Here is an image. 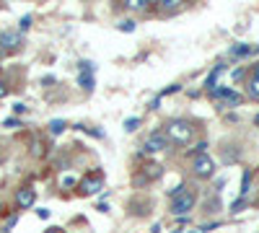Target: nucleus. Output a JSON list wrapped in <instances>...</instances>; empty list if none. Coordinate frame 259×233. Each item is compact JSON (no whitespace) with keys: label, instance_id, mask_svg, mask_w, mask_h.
Here are the masks:
<instances>
[{"label":"nucleus","instance_id":"nucleus-16","mask_svg":"<svg viewBox=\"0 0 259 233\" xmlns=\"http://www.w3.org/2000/svg\"><path fill=\"white\" fill-rule=\"evenodd\" d=\"M138 127H140V119H138V117H130V119L124 122V130H127V132H133V130H138Z\"/></svg>","mask_w":259,"mask_h":233},{"label":"nucleus","instance_id":"nucleus-4","mask_svg":"<svg viewBox=\"0 0 259 233\" xmlns=\"http://www.w3.org/2000/svg\"><path fill=\"white\" fill-rule=\"evenodd\" d=\"M158 176H161V166L148 163V166H143V168H140V174H135V184H138V187H143V184L153 181V179H158Z\"/></svg>","mask_w":259,"mask_h":233},{"label":"nucleus","instance_id":"nucleus-26","mask_svg":"<svg viewBox=\"0 0 259 233\" xmlns=\"http://www.w3.org/2000/svg\"><path fill=\"white\" fill-rule=\"evenodd\" d=\"M3 55H6V50H3V47H0V60H3Z\"/></svg>","mask_w":259,"mask_h":233},{"label":"nucleus","instance_id":"nucleus-8","mask_svg":"<svg viewBox=\"0 0 259 233\" xmlns=\"http://www.w3.org/2000/svg\"><path fill=\"white\" fill-rule=\"evenodd\" d=\"M99 189H101V176H96V174H89V176L80 181V195H85V197L96 195Z\"/></svg>","mask_w":259,"mask_h":233},{"label":"nucleus","instance_id":"nucleus-10","mask_svg":"<svg viewBox=\"0 0 259 233\" xmlns=\"http://www.w3.org/2000/svg\"><path fill=\"white\" fill-rule=\"evenodd\" d=\"M223 73H226V65H223V62H221V65H215V68H212V73H210V75H207V80H205V88H210V91H212V88H215V80H218V75H223Z\"/></svg>","mask_w":259,"mask_h":233},{"label":"nucleus","instance_id":"nucleus-23","mask_svg":"<svg viewBox=\"0 0 259 233\" xmlns=\"http://www.w3.org/2000/svg\"><path fill=\"white\" fill-rule=\"evenodd\" d=\"M18 124H21L18 119H6V127H18Z\"/></svg>","mask_w":259,"mask_h":233},{"label":"nucleus","instance_id":"nucleus-15","mask_svg":"<svg viewBox=\"0 0 259 233\" xmlns=\"http://www.w3.org/2000/svg\"><path fill=\"white\" fill-rule=\"evenodd\" d=\"M62 130H65V122H62V119H52V122H50V132H52V135H60Z\"/></svg>","mask_w":259,"mask_h":233},{"label":"nucleus","instance_id":"nucleus-17","mask_svg":"<svg viewBox=\"0 0 259 233\" xmlns=\"http://www.w3.org/2000/svg\"><path fill=\"white\" fill-rule=\"evenodd\" d=\"M249 52H251L249 44H236V47L231 50V55H236V57H239V55H249Z\"/></svg>","mask_w":259,"mask_h":233},{"label":"nucleus","instance_id":"nucleus-7","mask_svg":"<svg viewBox=\"0 0 259 233\" xmlns=\"http://www.w3.org/2000/svg\"><path fill=\"white\" fill-rule=\"evenodd\" d=\"M210 94H212V99H221L223 104H228V107H236V104L241 101V94H236L231 88H212Z\"/></svg>","mask_w":259,"mask_h":233},{"label":"nucleus","instance_id":"nucleus-19","mask_svg":"<svg viewBox=\"0 0 259 233\" xmlns=\"http://www.w3.org/2000/svg\"><path fill=\"white\" fill-rule=\"evenodd\" d=\"M244 205H246V200H244V197H239V200L233 202V207H231V210H233V213H239V210H241Z\"/></svg>","mask_w":259,"mask_h":233},{"label":"nucleus","instance_id":"nucleus-13","mask_svg":"<svg viewBox=\"0 0 259 233\" xmlns=\"http://www.w3.org/2000/svg\"><path fill=\"white\" fill-rule=\"evenodd\" d=\"M150 6V0H127V8L130 11H145Z\"/></svg>","mask_w":259,"mask_h":233},{"label":"nucleus","instance_id":"nucleus-9","mask_svg":"<svg viewBox=\"0 0 259 233\" xmlns=\"http://www.w3.org/2000/svg\"><path fill=\"white\" fill-rule=\"evenodd\" d=\"M18 44H21V34H16V31H3L0 34V47L3 50H13Z\"/></svg>","mask_w":259,"mask_h":233},{"label":"nucleus","instance_id":"nucleus-21","mask_svg":"<svg viewBox=\"0 0 259 233\" xmlns=\"http://www.w3.org/2000/svg\"><path fill=\"white\" fill-rule=\"evenodd\" d=\"M122 31H133L135 29V24H133V21H122V26H119Z\"/></svg>","mask_w":259,"mask_h":233},{"label":"nucleus","instance_id":"nucleus-18","mask_svg":"<svg viewBox=\"0 0 259 233\" xmlns=\"http://www.w3.org/2000/svg\"><path fill=\"white\" fill-rule=\"evenodd\" d=\"M249 181H251V171H244V184H241V197H246V192H249Z\"/></svg>","mask_w":259,"mask_h":233},{"label":"nucleus","instance_id":"nucleus-6","mask_svg":"<svg viewBox=\"0 0 259 233\" xmlns=\"http://www.w3.org/2000/svg\"><path fill=\"white\" fill-rule=\"evenodd\" d=\"M34 200H36V192H34L31 187H21L18 192H16V207H21V210L31 207V205H34Z\"/></svg>","mask_w":259,"mask_h":233},{"label":"nucleus","instance_id":"nucleus-1","mask_svg":"<svg viewBox=\"0 0 259 233\" xmlns=\"http://www.w3.org/2000/svg\"><path fill=\"white\" fill-rule=\"evenodd\" d=\"M163 135H166L168 143L187 145V143L194 137V124L187 122V119H171V122L163 127Z\"/></svg>","mask_w":259,"mask_h":233},{"label":"nucleus","instance_id":"nucleus-27","mask_svg":"<svg viewBox=\"0 0 259 233\" xmlns=\"http://www.w3.org/2000/svg\"><path fill=\"white\" fill-rule=\"evenodd\" d=\"M254 122H256V127H259V114H256V117H254Z\"/></svg>","mask_w":259,"mask_h":233},{"label":"nucleus","instance_id":"nucleus-12","mask_svg":"<svg viewBox=\"0 0 259 233\" xmlns=\"http://www.w3.org/2000/svg\"><path fill=\"white\" fill-rule=\"evenodd\" d=\"M166 13H174V11H179L182 8V0H161V3H158Z\"/></svg>","mask_w":259,"mask_h":233},{"label":"nucleus","instance_id":"nucleus-14","mask_svg":"<svg viewBox=\"0 0 259 233\" xmlns=\"http://www.w3.org/2000/svg\"><path fill=\"white\" fill-rule=\"evenodd\" d=\"M246 91H249V96H251V99H259V78H254V75H251Z\"/></svg>","mask_w":259,"mask_h":233},{"label":"nucleus","instance_id":"nucleus-3","mask_svg":"<svg viewBox=\"0 0 259 233\" xmlns=\"http://www.w3.org/2000/svg\"><path fill=\"white\" fill-rule=\"evenodd\" d=\"M192 207H194V195L184 189V192L177 195L174 202H171V213H174V215H187Z\"/></svg>","mask_w":259,"mask_h":233},{"label":"nucleus","instance_id":"nucleus-20","mask_svg":"<svg viewBox=\"0 0 259 233\" xmlns=\"http://www.w3.org/2000/svg\"><path fill=\"white\" fill-rule=\"evenodd\" d=\"M18 26H21V31H24V29H29V26H31V16H24V18H21V24H18Z\"/></svg>","mask_w":259,"mask_h":233},{"label":"nucleus","instance_id":"nucleus-2","mask_svg":"<svg viewBox=\"0 0 259 233\" xmlns=\"http://www.w3.org/2000/svg\"><path fill=\"white\" fill-rule=\"evenodd\" d=\"M192 174L197 176V179H210L215 174V163L207 153H200V156H194L192 161Z\"/></svg>","mask_w":259,"mask_h":233},{"label":"nucleus","instance_id":"nucleus-25","mask_svg":"<svg viewBox=\"0 0 259 233\" xmlns=\"http://www.w3.org/2000/svg\"><path fill=\"white\" fill-rule=\"evenodd\" d=\"M254 78H259V65H254Z\"/></svg>","mask_w":259,"mask_h":233},{"label":"nucleus","instance_id":"nucleus-11","mask_svg":"<svg viewBox=\"0 0 259 233\" xmlns=\"http://www.w3.org/2000/svg\"><path fill=\"white\" fill-rule=\"evenodd\" d=\"M78 83H80L83 91H94V75H91V70H80Z\"/></svg>","mask_w":259,"mask_h":233},{"label":"nucleus","instance_id":"nucleus-28","mask_svg":"<svg viewBox=\"0 0 259 233\" xmlns=\"http://www.w3.org/2000/svg\"><path fill=\"white\" fill-rule=\"evenodd\" d=\"M174 233H182V230H174Z\"/></svg>","mask_w":259,"mask_h":233},{"label":"nucleus","instance_id":"nucleus-22","mask_svg":"<svg viewBox=\"0 0 259 233\" xmlns=\"http://www.w3.org/2000/svg\"><path fill=\"white\" fill-rule=\"evenodd\" d=\"M8 96V86H6V80H0V99Z\"/></svg>","mask_w":259,"mask_h":233},{"label":"nucleus","instance_id":"nucleus-24","mask_svg":"<svg viewBox=\"0 0 259 233\" xmlns=\"http://www.w3.org/2000/svg\"><path fill=\"white\" fill-rule=\"evenodd\" d=\"M45 233H62L60 228H50V230H45Z\"/></svg>","mask_w":259,"mask_h":233},{"label":"nucleus","instance_id":"nucleus-5","mask_svg":"<svg viewBox=\"0 0 259 233\" xmlns=\"http://www.w3.org/2000/svg\"><path fill=\"white\" fill-rule=\"evenodd\" d=\"M166 148H168V140H166L163 132H153L145 140V151L148 153H161V151H166Z\"/></svg>","mask_w":259,"mask_h":233}]
</instances>
